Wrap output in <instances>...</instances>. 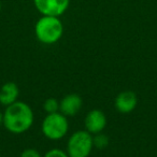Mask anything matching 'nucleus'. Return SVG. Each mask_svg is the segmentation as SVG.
I'll use <instances>...</instances> for the list:
<instances>
[{
	"label": "nucleus",
	"instance_id": "nucleus-11",
	"mask_svg": "<svg viewBox=\"0 0 157 157\" xmlns=\"http://www.w3.org/2000/svg\"><path fill=\"white\" fill-rule=\"evenodd\" d=\"M43 110L48 114L59 112V101L56 98H48L43 102Z\"/></svg>",
	"mask_w": 157,
	"mask_h": 157
},
{
	"label": "nucleus",
	"instance_id": "nucleus-4",
	"mask_svg": "<svg viewBox=\"0 0 157 157\" xmlns=\"http://www.w3.org/2000/svg\"><path fill=\"white\" fill-rule=\"evenodd\" d=\"M94 147L93 135L86 130H78L70 136L67 143L69 157H88Z\"/></svg>",
	"mask_w": 157,
	"mask_h": 157
},
{
	"label": "nucleus",
	"instance_id": "nucleus-10",
	"mask_svg": "<svg viewBox=\"0 0 157 157\" xmlns=\"http://www.w3.org/2000/svg\"><path fill=\"white\" fill-rule=\"evenodd\" d=\"M93 142H94V147L98 150H103L109 145V138L107 135L102 132H99L93 137Z\"/></svg>",
	"mask_w": 157,
	"mask_h": 157
},
{
	"label": "nucleus",
	"instance_id": "nucleus-9",
	"mask_svg": "<svg viewBox=\"0 0 157 157\" xmlns=\"http://www.w3.org/2000/svg\"><path fill=\"white\" fill-rule=\"evenodd\" d=\"M20 96V88L14 82H7L0 88V103L5 107L16 102Z\"/></svg>",
	"mask_w": 157,
	"mask_h": 157
},
{
	"label": "nucleus",
	"instance_id": "nucleus-2",
	"mask_svg": "<svg viewBox=\"0 0 157 157\" xmlns=\"http://www.w3.org/2000/svg\"><path fill=\"white\" fill-rule=\"evenodd\" d=\"M35 33L41 43L55 44L63 37V25L57 16L42 15L36 23Z\"/></svg>",
	"mask_w": 157,
	"mask_h": 157
},
{
	"label": "nucleus",
	"instance_id": "nucleus-6",
	"mask_svg": "<svg viewBox=\"0 0 157 157\" xmlns=\"http://www.w3.org/2000/svg\"><path fill=\"white\" fill-rule=\"evenodd\" d=\"M85 130L92 135L102 132L107 126V116L101 110H92L87 113L84 121Z\"/></svg>",
	"mask_w": 157,
	"mask_h": 157
},
{
	"label": "nucleus",
	"instance_id": "nucleus-8",
	"mask_svg": "<svg viewBox=\"0 0 157 157\" xmlns=\"http://www.w3.org/2000/svg\"><path fill=\"white\" fill-rule=\"evenodd\" d=\"M138 105V97L132 90H124L115 98V109L122 114L132 112Z\"/></svg>",
	"mask_w": 157,
	"mask_h": 157
},
{
	"label": "nucleus",
	"instance_id": "nucleus-1",
	"mask_svg": "<svg viewBox=\"0 0 157 157\" xmlns=\"http://www.w3.org/2000/svg\"><path fill=\"white\" fill-rule=\"evenodd\" d=\"M33 109L23 101H16L6 107L3 112V126L9 132L21 135L30 129L33 124Z\"/></svg>",
	"mask_w": 157,
	"mask_h": 157
},
{
	"label": "nucleus",
	"instance_id": "nucleus-7",
	"mask_svg": "<svg viewBox=\"0 0 157 157\" xmlns=\"http://www.w3.org/2000/svg\"><path fill=\"white\" fill-rule=\"evenodd\" d=\"M83 105V100L78 94H68L59 101V112L67 117L74 116Z\"/></svg>",
	"mask_w": 157,
	"mask_h": 157
},
{
	"label": "nucleus",
	"instance_id": "nucleus-13",
	"mask_svg": "<svg viewBox=\"0 0 157 157\" xmlns=\"http://www.w3.org/2000/svg\"><path fill=\"white\" fill-rule=\"evenodd\" d=\"M21 157H42L36 148H26L22 152Z\"/></svg>",
	"mask_w": 157,
	"mask_h": 157
},
{
	"label": "nucleus",
	"instance_id": "nucleus-5",
	"mask_svg": "<svg viewBox=\"0 0 157 157\" xmlns=\"http://www.w3.org/2000/svg\"><path fill=\"white\" fill-rule=\"evenodd\" d=\"M33 3L42 15L59 17L68 10L70 0H33Z\"/></svg>",
	"mask_w": 157,
	"mask_h": 157
},
{
	"label": "nucleus",
	"instance_id": "nucleus-12",
	"mask_svg": "<svg viewBox=\"0 0 157 157\" xmlns=\"http://www.w3.org/2000/svg\"><path fill=\"white\" fill-rule=\"evenodd\" d=\"M43 157H69L67 152L59 150V148H52V150L48 151Z\"/></svg>",
	"mask_w": 157,
	"mask_h": 157
},
{
	"label": "nucleus",
	"instance_id": "nucleus-15",
	"mask_svg": "<svg viewBox=\"0 0 157 157\" xmlns=\"http://www.w3.org/2000/svg\"><path fill=\"white\" fill-rule=\"evenodd\" d=\"M0 10H1V2H0Z\"/></svg>",
	"mask_w": 157,
	"mask_h": 157
},
{
	"label": "nucleus",
	"instance_id": "nucleus-14",
	"mask_svg": "<svg viewBox=\"0 0 157 157\" xmlns=\"http://www.w3.org/2000/svg\"><path fill=\"white\" fill-rule=\"evenodd\" d=\"M3 125V113L0 111V126Z\"/></svg>",
	"mask_w": 157,
	"mask_h": 157
},
{
	"label": "nucleus",
	"instance_id": "nucleus-3",
	"mask_svg": "<svg viewBox=\"0 0 157 157\" xmlns=\"http://www.w3.org/2000/svg\"><path fill=\"white\" fill-rule=\"evenodd\" d=\"M44 137L50 140H60L67 135L69 130L68 118L60 112L51 113L44 117L41 125Z\"/></svg>",
	"mask_w": 157,
	"mask_h": 157
}]
</instances>
